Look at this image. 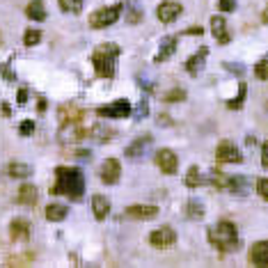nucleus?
Returning <instances> with one entry per match:
<instances>
[{
	"label": "nucleus",
	"mask_w": 268,
	"mask_h": 268,
	"mask_svg": "<svg viewBox=\"0 0 268 268\" xmlns=\"http://www.w3.org/2000/svg\"><path fill=\"white\" fill-rule=\"evenodd\" d=\"M92 209H94V218H97V220H103V218L110 213V202H108L103 195H94L92 197Z\"/></svg>",
	"instance_id": "21"
},
{
	"label": "nucleus",
	"mask_w": 268,
	"mask_h": 268,
	"mask_svg": "<svg viewBox=\"0 0 268 268\" xmlns=\"http://www.w3.org/2000/svg\"><path fill=\"white\" fill-rule=\"evenodd\" d=\"M209 239H211V243L220 252H231V250L239 248V231H236L234 222H229V220H222L216 227H211Z\"/></svg>",
	"instance_id": "3"
},
{
	"label": "nucleus",
	"mask_w": 268,
	"mask_h": 268,
	"mask_svg": "<svg viewBox=\"0 0 268 268\" xmlns=\"http://www.w3.org/2000/svg\"><path fill=\"white\" fill-rule=\"evenodd\" d=\"M87 135H90V129H80L76 124H65V129L60 133V140L62 142H78V140L87 138Z\"/></svg>",
	"instance_id": "14"
},
{
	"label": "nucleus",
	"mask_w": 268,
	"mask_h": 268,
	"mask_svg": "<svg viewBox=\"0 0 268 268\" xmlns=\"http://www.w3.org/2000/svg\"><path fill=\"white\" fill-rule=\"evenodd\" d=\"M21 135H33L35 133V122L33 120H25V122H21Z\"/></svg>",
	"instance_id": "34"
},
{
	"label": "nucleus",
	"mask_w": 268,
	"mask_h": 268,
	"mask_svg": "<svg viewBox=\"0 0 268 268\" xmlns=\"http://www.w3.org/2000/svg\"><path fill=\"white\" fill-rule=\"evenodd\" d=\"M25 14H28V19L46 21V10H44V3H42V0H33V3L25 7Z\"/></svg>",
	"instance_id": "23"
},
{
	"label": "nucleus",
	"mask_w": 268,
	"mask_h": 268,
	"mask_svg": "<svg viewBox=\"0 0 268 268\" xmlns=\"http://www.w3.org/2000/svg\"><path fill=\"white\" fill-rule=\"evenodd\" d=\"M28 101V90H19V106H23V103Z\"/></svg>",
	"instance_id": "39"
},
{
	"label": "nucleus",
	"mask_w": 268,
	"mask_h": 268,
	"mask_svg": "<svg viewBox=\"0 0 268 268\" xmlns=\"http://www.w3.org/2000/svg\"><path fill=\"white\" fill-rule=\"evenodd\" d=\"M122 10H124V3H120V5H112V7H103V10L94 12L92 16H90V28H108V25H112L117 19H120Z\"/></svg>",
	"instance_id": "4"
},
{
	"label": "nucleus",
	"mask_w": 268,
	"mask_h": 268,
	"mask_svg": "<svg viewBox=\"0 0 268 268\" xmlns=\"http://www.w3.org/2000/svg\"><path fill=\"white\" fill-rule=\"evenodd\" d=\"M147 115H149V106H147V101H140L138 112H135V120H142V117H147Z\"/></svg>",
	"instance_id": "37"
},
{
	"label": "nucleus",
	"mask_w": 268,
	"mask_h": 268,
	"mask_svg": "<svg viewBox=\"0 0 268 268\" xmlns=\"http://www.w3.org/2000/svg\"><path fill=\"white\" fill-rule=\"evenodd\" d=\"M261 165L268 167V142H263V147H261Z\"/></svg>",
	"instance_id": "38"
},
{
	"label": "nucleus",
	"mask_w": 268,
	"mask_h": 268,
	"mask_svg": "<svg viewBox=\"0 0 268 268\" xmlns=\"http://www.w3.org/2000/svg\"><path fill=\"white\" fill-rule=\"evenodd\" d=\"M176 42H179V35H170V37L163 39L161 48H158V55H156V62H165L174 55L176 51Z\"/></svg>",
	"instance_id": "15"
},
{
	"label": "nucleus",
	"mask_w": 268,
	"mask_h": 268,
	"mask_svg": "<svg viewBox=\"0 0 268 268\" xmlns=\"http://www.w3.org/2000/svg\"><path fill=\"white\" fill-rule=\"evenodd\" d=\"M152 142V138H138V140H133L131 142V147H126V156L129 158H142L144 156V152H147V144Z\"/></svg>",
	"instance_id": "20"
},
{
	"label": "nucleus",
	"mask_w": 268,
	"mask_h": 268,
	"mask_svg": "<svg viewBox=\"0 0 268 268\" xmlns=\"http://www.w3.org/2000/svg\"><path fill=\"white\" fill-rule=\"evenodd\" d=\"M206 55H209V48L202 46L193 57H190L188 62H186V71H188L190 76H197L199 71L204 69V65H206Z\"/></svg>",
	"instance_id": "13"
},
{
	"label": "nucleus",
	"mask_w": 268,
	"mask_h": 268,
	"mask_svg": "<svg viewBox=\"0 0 268 268\" xmlns=\"http://www.w3.org/2000/svg\"><path fill=\"white\" fill-rule=\"evenodd\" d=\"M60 3V10L67 14H78L83 10V0H57Z\"/></svg>",
	"instance_id": "27"
},
{
	"label": "nucleus",
	"mask_w": 268,
	"mask_h": 268,
	"mask_svg": "<svg viewBox=\"0 0 268 268\" xmlns=\"http://www.w3.org/2000/svg\"><path fill=\"white\" fill-rule=\"evenodd\" d=\"M225 67L231 71H243V65H225Z\"/></svg>",
	"instance_id": "41"
},
{
	"label": "nucleus",
	"mask_w": 268,
	"mask_h": 268,
	"mask_svg": "<svg viewBox=\"0 0 268 268\" xmlns=\"http://www.w3.org/2000/svg\"><path fill=\"white\" fill-rule=\"evenodd\" d=\"M181 12H184L181 3H176V0H163L161 5H158V10H156V16H158L161 23H172V21L179 19Z\"/></svg>",
	"instance_id": "6"
},
{
	"label": "nucleus",
	"mask_w": 268,
	"mask_h": 268,
	"mask_svg": "<svg viewBox=\"0 0 268 268\" xmlns=\"http://www.w3.org/2000/svg\"><path fill=\"white\" fill-rule=\"evenodd\" d=\"M85 176L78 167H57V186L51 188V195H67L71 199L83 197Z\"/></svg>",
	"instance_id": "1"
},
{
	"label": "nucleus",
	"mask_w": 268,
	"mask_h": 268,
	"mask_svg": "<svg viewBox=\"0 0 268 268\" xmlns=\"http://www.w3.org/2000/svg\"><path fill=\"white\" fill-rule=\"evenodd\" d=\"M42 42V33L39 30H25V37H23V44L25 46H35V44H39Z\"/></svg>",
	"instance_id": "31"
},
{
	"label": "nucleus",
	"mask_w": 268,
	"mask_h": 268,
	"mask_svg": "<svg viewBox=\"0 0 268 268\" xmlns=\"http://www.w3.org/2000/svg\"><path fill=\"white\" fill-rule=\"evenodd\" d=\"M37 188H35L33 184H23L19 188V193H16V199H19V204H23V206H30V204L37 202Z\"/></svg>",
	"instance_id": "18"
},
{
	"label": "nucleus",
	"mask_w": 268,
	"mask_h": 268,
	"mask_svg": "<svg viewBox=\"0 0 268 268\" xmlns=\"http://www.w3.org/2000/svg\"><path fill=\"white\" fill-rule=\"evenodd\" d=\"M225 188L231 190V193L236 195H248L250 193V184L245 176H225Z\"/></svg>",
	"instance_id": "17"
},
{
	"label": "nucleus",
	"mask_w": 268,
	"mask_h": 268,
	"mask_svg": "<svg viewBox=\"0 0 268 268\" xmlns=\"http://www.w3.org/2000/svg\"><path fill=\"white\" fill-rule=\"evenodd\" d=\"M99 117H110V120H124V117H131L133 115V108L126 99H117V101L108 103V106H101L97 108Z\"/></svg>",
	"instance_id": "5"
},
{
	"label": "nucleus",
	"mask_w": 268,
	"mask_h": 268,
	"mask_svg": "<svg viewBox=\"0 0 268 268\" xmlns=\"http://www.w3.org/2000/svg\"><path fill=\"white\" fill-rule=\"evenodd\" d=\"M216 161L218 163H241L243 161V156H241L239 147H236L234 142L222 140V142L218 144V149H216Z\"/></svg>",
	"instance_id": "7"
},
{
	"label": "nucleus",
	"mask_w": 268,
	"mask_h": 268,
	"mask_svg": "<svg viewBox=\"0 0 268 268\" xmlns=\"http://www.w3.org/2000/svg\"><path fill=\"white\" fill-rule=\"evenodd\" d=\"M211 33L218 39V44H229V33H227V21L222 16H213L211 19Z\"/></svg>",
	"instance_id": "16"
},
{
	"label": "nucleus",
	"mask_w": 268,
	"mask_h": 268,
	"mask_svg": "<svg viewBox=\"0 0 268 268\" xmlns=\"http://www.w3.org/2000/svg\"><path fill=\"white\" fill-rule=\"evenodd\" d=\"M90 135H92V138H97L99 142H106V140H110L112 135H115V131L106 129V126H101V124H94L92 129H90Z\"/></svg>",
	"instance_id": "25"
},
{
	"label": "nucleus",
	"mask_w": 268,
	"mask_h": 268,
	"mask_svg": "<svg viewBox=\"0 0 268 268\" xmlns=\"http://www.w3.org/2000/svg\"><path fill=\"white\" fill-rule=\"evenodd\" d=\"M156 165L161 172H165V174H174L176 172V165H179V161H176L174 152H170V149H158L156 152Z\"/></svg>",
	"instance_id": "9"
},
{
	"label": "nucleus",
	"mask_w": 268,
	"mask_h": 268,
	"mask_svg": "<svg viewBox=\"0 0 268 268\" xmlns=\"http://www.w3.org/2000/svg\"><path fill=\"white\" fill-rule=\"evenodd\" d=\"M218 7H220V12H231V10H236V0H220Z\"/></svg>",
	"instance_id": "36"
},
{
	"label": "nucleus",
	"mask_w": 268,
	"mask_h": 268,
	"mask_svg": "<svg viewBox=\"0 0 268 268\" xmlns=\"http://www.w3.org/2000/svg\"><path fill=\"white\" fill-rule=\"evenodd\" d=\"M250 263L254 266H268V241H259L250 248Z\"/></svg>",
	"instance_id": "12"
},
{
	"label": "nucleus",
	"mask_w": 268,
	"mask_h": 268,
	"mask_svg": "<svg viewBox=\"0 0 268 268\" xmlns=\"http://www.w3.org/2000/svg\"><path fill=\"white\" fill-rule=\"evenodd\" d=\"M186 99V92L184 90H170V92L163 97V101H167V103H176V101H184Z\"/></svg>",
	"instance_id": "32"
},
{
	"label": "nucleus",
	"mask_w": 268,
	"mask_h": 268,
	"mask_svg": "<svg viewBox=\"0 0 268 268\" xmlns=\"http://www.w3.org/2000/svg\"><path fill=\"white\" fill-rule=\"evenodd\" d=\"M188 35H202V28H190Z\"/></svg>",
	"instance_id": "42"
},
{
	"label": "nucleus",
	"mask_w": 268,
	"mask_h": 268,
	"mask_svg": "<svg viewBox=\"0 0 268 268\" xmlns=\"http://www.w3.org/2000/svg\"><path fill=\"white\" fill-rule=\"evenodd\" d=\"M124 7H126V19H129L131 23H140V19H142V10L138 7V3H135V0H129Z\"/></svg>",
	"instance_id": "26"
},
{
	"label": "nucleus",
	"mask_w": 268,
	"mask_h": 268,
	"mask_svg": "<svg viewBox=\"0 0 268 268\" xmlns=\"http://www.w3.org/2000/svg\"><path fill=\"white\" fill-rule=\"evenodd\" d=\"M245 83H241L239 85V97L236 99H231V101H227V108H229V110H239L241 106H243V101H245Z\"/></svg>",
	"instance_id": "29"
},
{
	"label": "nucleus",
	"mask_w": 268,
	"mask_h": 268,
	"mask_svg": "<svg viewBox=\"0 0 268 268\" xmlns=\"http://www.w3.org/2000/svg\"><path fill=\"white\" fill-rule=\"evenodd\" d=\"M120 174H122V165L117 158H108V161H103L101 165V179L106 186H112L120 181Z\"/></svg>",
	"instance_id": "10"
},
{
	"label": "nucleus",
	"mask_w": 268,
	"mask_h": 268,
	"mask_svg": "<svg viewBox=\"0 0 268 268\" xmlns=\"http://www.w3.org/2000/svg\"><path fill=\"white\" fill-rule=\"evenodd\" d=\"M7 174H10L12 179H25V176L33 174V167L25 165V163H10V167H7Z\"/></svg>",
	"instance_id": "24"
},
{
	"label": "nucleus",
	"mask_w": 268,
	"mask_h": 268,
	"mask_svg": "<svg viewBox=\"0 0 268 268\" xmlns=\"http://www.w3.org/2000/svg\"><path fill=\"white\" fill-rule=\"evenodd\" d=\"M261 21L263 23H268V5H266V10H263V14H261Z\"/></svg>",
	"instance_id": "43"
},
{
	"label": "nucleus",
	"mask_w": 268,
	"mask_h": 268,
	"mask_svg": "<svg viewBox=\"0 0 268 268\" xmlns=\"http://www.w3.org/2000/svg\"><path fill=\"white\" fill-rule=\"evenodd\" d=\"M3 115H5V117H10V115H12V110H10V103H7V101L3 103Z\"/></svg>",
	"instance_id": "40"
},
{
	"label": "nucleus",
	"mask_w": 268,
	"mask_h": 268,
	"mask_svg": "<svg viewBox=\"0 0 268 268\" xmlns=\"http://www.w3.org/2000/svg\"><path fill=\"white\" fill-rule=\"evenodd\" d=\"M257 193L261 195L263 199H268V179H266V176H263V179H259V181H257Z\"/></svg>",
	"instance_id": "35"
},
{
	"label": "nucleus",
	"mask_w": 268,
	"mask_h": 268,
	"mask_svg": "<svg viewBox=\"0 0 268 268\" xmlns=\"http://www.w3.org/2000/svg\"><path fill=\"white\" fill-rule=\"evenodd\" d=\"M67 213H69V209L65 206V204H48L46 206V220L51 222H60L67 218Z\"/></svg>",
	"instance_id": "22"
},
{
	"label": "nucleus",
	"mask_w": 268,
	"mask_h": 268,
	"mask_svg": "<svg viewBox=\"0 0 268 268\" xmlns=\"http://www.w3.org/2000/svg\"><path fill=\"white\" fill-rule=\"evenodd\" d=\"M199 184H202V174H199V167L193 165V167L188 170V174H186V186H188V188H197Z\"/></svg>",
	"instance_id": "28"
},
{
	"label": "nucleus",
	"mask_w": 268,
	"mask_h": 268,
	"mask_svg": "<svg viewBox=\"0 0 268 268\" xmlns=\"http://www.w3.org/2000/svg\"><path fill=\"white\" fill-rule=\"evenodd\" d=\"M188 216L190 218H202L204 216V204L199 199H188Z\"/></svg>",
	"instance_id": "30"
},
{
	"label": "nucleus",
	"mask_w": 268,
	"mask_h": 268,
	"mask_svg": "<svg viewBox=\"0 0 268 268\" xmlns=\"http://www.w3.org/2000/svg\"><path fill=\"white\" fill-rule=\"evenodd\" d=\"M254 76L261 78V80H268V60L257 62V67H254Z\"/></svg>",
	"instance_id": "33"
},
{
	"label": "nucleus",
	"mask_w": 268,
	"mask_h": 268,
	"mask_svg": "<svg viewBox=\"0 0 268 268\" xmlns=\"http://www.w3.org/2000/svg\"><path fill=\"white\" fill-rule=\"evenodd\" d=\"M117 57H120V46L117 44H101L92 53V65L101 78H115L117 71Z\"/></svg>",
	"instance_id": "2"
},
{
	"label": "nucleus",
	"mask_w": 268,
	"mask_h": 268,
	"mask_svg": "<svg viewBox=\"0 0 268 268\" xmlns=\"http://www.w3.org/2000/svg\"><path fill=\"white\" fill-rule=\"evenodd\" d=\"M154 216H158V209L152 204H135V206L126 209V218H133V220H147Z\"/></svg>",
	"instance_id": "11"
},
{
	"label": "nucleus",
	"mask_w": 268,
	"mask_h": 268,
	"mask_svg": "<svg viewBox=\"0 0 268 268\" xmlns=\"http://www.w3.org/2000/svg\"><path fill=\"white\" fill-rule=\"evenodd\" d=\"M174 241H176V231L172 229V227H161V229H154L152 234H149V243L158 250L174 245Z\"/></svg>",
	"instance_id": "8"
},
{
	"label": "nucleus",
	"mask_w": 268,
	"mask_h": 268,
	"mask_svg": "<svg viewBox=\"0 0 268 268\" xmlns=\"http://www.w3.org/2000/svg\"><path fill=\"white\" fill-rule=\"evenodd\" d=\"M10 234H12V239H16V241H25L30 236L28 220H23V218H16V220L10 225Z\"/></svg>",
	"instance_id": "19"
}]
</instances>
